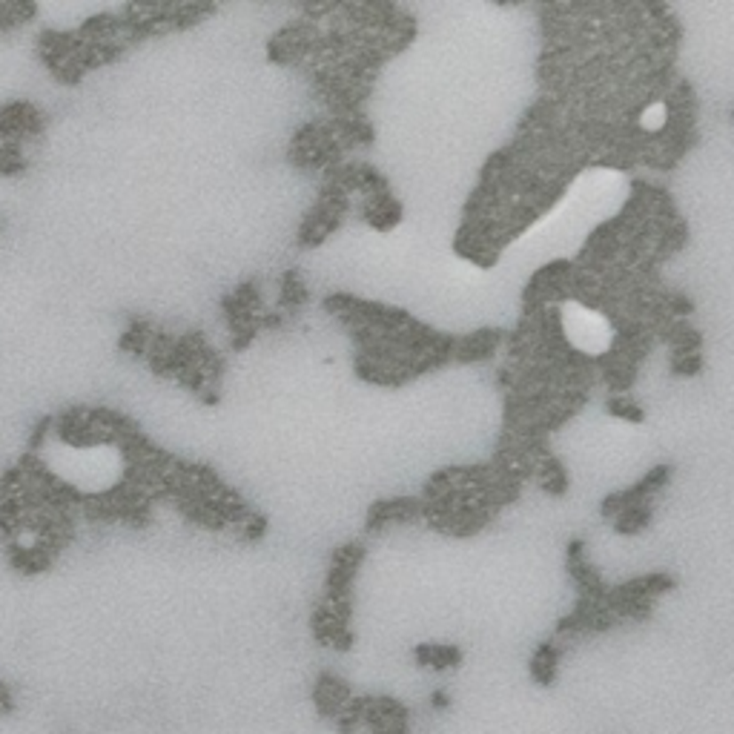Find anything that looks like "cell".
Instances as JSON below:
<instances>
[{
	"mask_svg": "<svg viewBox=\"0 0 734 734\" xmlns=\"http://www.w3.org/2000/svg\"><path fill=\"white\" fill-rule=\"evenodd\" d=\"M559 660H563V645L556 640H545L540 643V649L531 657V677L537 686H551L556 680L559 671Z\"/></svg>",
	"mask_w": 734,
	"mask_h": 734,
	"instance_id": "obj_4",
	"label": "cell"
},
{
	"mask_svg": "<svg viewBox=\"0 0 734 734\" xmlns=\"http://www.w3.org/2000/svg\"><path fill=\"white\" fill-rule=\"evenodd\" d=\"M428 706L433 708V712H447V708H451V694H447L445 689H437L430 694Z\"/></svg>",
	"mask_w": 734,
	"mask_h": 734,
	"instance_id": "obj_6",
	"label": "cell"
},
{
	"mask_svg": "<svg viewBox=\"0 0 734 734\" xmlns=\"http://www.w3.org/2000/svg\"><path fill=\"white\" fill-rule=\"evenodd\" d=\"M351 698H353V689L347 680L330 675V671L319 675L316 686H313V706H316L319 717L335 720L344 712V706L351 703Z\"/></svg>",
	"mask_w": 734,
	"mask_h": 734,
	"instance_id": "obj_2",
	"label": "cell"
},
{
	"mask_svg": "<svg viewBox=\"0 0 734 734\" xmlns=\"http://www.w3.org/2000/svg\"><path fill=\"white\" fill-rule=\"evenodd\" d=\"M41 127V112L27 101H12L0 109V144H23L27 138H35Z\"/></svg>",
	"mask_w": 734,
	"mask_h": 734,
	"instance_id": "obj_1",
	"label": "cell"
},
{
	"mask_svg": "<svg viewBox=\"0 0 734 734\" xmlns=\"http://www.w3.org/2000/svg\"><path fill=\"white\" fill-rule=\"evenodd\" d=\"M23 146L20 144H0V176H18L23 170Z\"/></svg>",
	"mask_w": 734,
	"mask_h": 734,
	"instance_id": "obj_5",
	"label": "cell"
},
{
	"mask_svg": "<svg viewBox=\"0 0 734 734\" xmlns=\"http://www.w3.org/2000/svg\"><path fill=\"white\" fill-rule=\"evenodd\" d=\"M414 660L416 666L430 671H451L462 663V649H456L451 643H425V645H416Z\"/></svg>",
	"mask_w": 734,
	"mask_h": 734,
	"instance_id": "obj_3",
	"label": "cell"
}]
</instances>
